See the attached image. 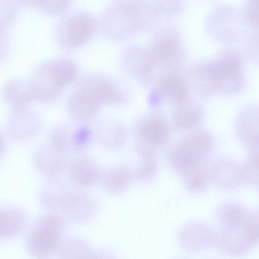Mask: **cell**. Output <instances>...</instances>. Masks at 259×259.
I'll list each match as a JSON object with an SVG mask.
<instances>
[{
  "instance_id": "6da1fadb",
  "label": "cell",
  "mask_w": 259,
  "mask_h": 259,
  "mask_svg": "<svg viewBox=\"0 0 259 259\" xmlns=\"http://www.w3.org/2000/svg\"><path fill=\"white\" fill-rule=\"evenodd\" d=\"M219 230L214 244L230 255L247 253L258 241V218L251 210L236 203L222 205L217 212Z\"/></svg>"
},
{
  "instance_id": "7a4b0ae2",
  "label": "cell",
  "mask_w": 259,
  "mask_h": 259,
  "mask_svg": "<svg viewBox=\"0 0 259 259\" xmlns=\"http://www.w3.org/2000/svg\"><path fill=\"white\" fill-rule=\"evenodd\" d=\"M78 77L77 66L70 59H60L46 63L40 67L31 82L35 98L44 102L53 100Z\"/></svg>"
},
{
  "instance_id": "3957f363",
  "label": "cell",
  "mask_w": 259,
  "mask_h": 259,
  "mask_svg": "<svg viewBox=\"0 0 259 259\" xmlns=\"http://www.w3.org/2000/svg\"><path fill=\"white\" fill-rule=\"evenodd\" d=\"M66 228L63 217L57 213L41 216L28 234L29 252L38 259H48L57 253Z\"/></svg>"
},
{
  "instance_id": "277c9868",
  "label": "cell",
  "mask_w": 259,
  "mask_h": 259,
  "mask_svg": "<svg viewBox=\"0 0 259 259\" xmlns=\"http://www.w3.org/2000/svg\"><path fill=\"white\" fill-rule=\"evenodd\" d=\"M213 147V140L205 132L198 131L175 144L168 160L170 166L182 175L203 164Z\"/></svg>"
},
{
  "instance_id": "5b68a950",
  "label": "cell",
  "mask_w": 259,
  "mask_h": 259,
  "mask_svg": "<svg viewBox=\"0 0 259 259\" xmlns=\"http://www.w3.org/2000/svg\"><path fill=\"white\" fill-rule=\"evenodd\" d=\"M241 56L234 51L220 54L215 61L204 69L206 78L213 87L226 92L240 89L243 85Z\"/></svg>"
},
{
  "instance_id": "8992f818",
  "label": "cell",
  "mask_w": 259,
  "mask_h": 259,
  "mask_svg": "<svg viewBox=\"0 0 259 259\" xmlns=\"http://www.w3.org/2000/svg\"><path fill=\"white\" fill-rule=\"evenodd\" d=\"M136 135L137 148L141 157L153 158L155 157L156 149L167 143L170 130L164 120L151 117L137 123Z\"/></svg>"
},
{
  "instance_id": "52a82bcc",
  "label": "cell",
  "mask_w": 259,
  "mask_h": 259,
  "mask_svg": "<svg viewBox=\"0 0 259 259\" xmlns=\"http://www.w3.org/2000/svg\"><path fill=\"white\" fill-rule=\"evenodd\" d=\"M97 29V24L92 16L77 13L67 17L61 25L59 38L66 47L74 48L84 44Z\"/></svg>"
},
{
  "instance_id": "ba28073f",
  "label": "cell",
  "mask_w": 259,
  "mask_h": 259,
  "mask_svg": "<svg viewBox=\"0 0 259 259\" xmlns=\"http://www.w3.org/2000/svg\"><path fill=\"white\" fill-rule=\"evenodd\" d=\"M53 197L55 208L74 221L88 218L94 208L93 201L87 195L79 191L63 188Z\"/></svg>"
},
{
  "instance_id": "9c48e42d",
  "label": "cell",
  "mask_w": 259,
  "mask_h": 259,
  "mask_svg": "<svg viewBox=\"0 0 259 259\" xmlns=\"http://www.w3.org/2000/svg\"><path fill=\"white\" fill-rule=\"evenodd\" d=\"M142 7L136 3L121 4L113 7L107 16L108 28L118 36L139 28L143 22Z\"/></svg>"
},
{
  "instance_id": "30bf717a",
  "label": "cell",
  "mask_w": 259,
  "mask_h": 259,
  "mask_svg": "<svg viewBox=\"0 0 259 259\" xmlns=\"http://www.w3.org/2000/svg\"><path fill=\"white\" fill-rule=\"evenodd\" d=\"M101 105L94 93L82 84L69 98L67 109L74 120L87 123L95 117Z\"/></svg>"
},
{
  "instance_id": "8fae6325",
  "label": "cell",
  "mask_w": 259,
  "mask_h": 259,
  "mask_svg": "<svg viewBox=\"0 0 259 259\" xmlns=\"http://www.w3.org/2000/svg\"><path fill=\"white\" fill-rule=\"evenodd\" d=\"M146 53L147 58L152 66L155 62L170 65L176 63L180 56V48L173 34L164 33L156 37Z\"/></svg>"
},
{
  "instance_id": "7c38bea8",
  "label": "cell",
  "mask_w": 259,
  "mask_h": 259,
  "mask_svg": "<svg viewBox=\"0 0 259 259\" xmlns=\"http://www.w3.org/2000/svg\"><path fill=\"white\" fill-rule=\"evenodd\" d=\"M69 176L72 183L79 188L91 186L99 182L102 171L87 157H79L70 164Z\"/></svg>"
},
{
  "instance_id": "4fadbf2b",
  "label": "cell",
  "mask_w": 259,
  "mask_h": 259,
  "mask_svg": "<svg viewBox=\"0 0 259 259\" xmlns=\"http://www.w3.org/2000/svg\"><path fill=\"white\" fill-rule=\"evenodd\" d=\"M34 164L44 175L55 177L66 168L67 157V155L55 151L48 145L38 150L35 156Z\"/></svg>"
},
{
  "instance_id": "5bb4252c",
  "label": "cell",
  "mask_w": 259,
  "mask_h": 259,
  "mask_svg": "<svg viewBox=\"0 0 259 259\" xmlns=\"http://www.w3.org/2000/svg\"><path fill=\"white\" fill-rule=\"evenodd\" d=\"M158 88L162 97L169 104L179 106L187 101L189 91L186 82L172 74L162 76Z\"/></svg>"
},
{
  "instance_id": "9a60e30c",
  "label": "cell",
  "mask_w": 259,
  "mask_h": 259,
  "mask_svg": "<svg viewBox=\"0 0 259 259\" xmlns=\"http://www.w3.org/2000/svg\"><path fill=\"white\" fill-rule=\"evenodd\" d=\"M82 84L94 93L101 104H115L123 100L122 93L113 82L106 78L92 76Z\"/></svg>"
},
{
  "instance_id": "2e32d148",
  "label": "cell",
  "mask_w": 259,
  "mask_h": 259,
  "mask_svg": "<svg viewBox=\"0 0 259 259\" xmlns=\"http://www.w3.org/2000/svg\"><path fill=\"white\" fill-rule=\"evenodd\" d=\"M209 172L210 179L225 188H234L243 181L241 167L230 160H218Z\"/></svg>"
},
{
  "instance_id": "e0dca14e",
  "label": "cell",
  "mask_w": 259,
  "mask_h": 259,
  "mask_svg": "<svg viewBox=\"0 0 259 259\" xmlns=\"http://www.w3.org/2000/svg\"><path fill=\"white\" fill-rule=\"evenodd\" d=\"M180 237L191 238L181 240V243L185 248L190 250H200L207 247L208 244H214V233L208 228L202 224H195L184 227L182 230Z\"/></svg>"
},
{
  "instance_id": "ac0fdd59",
  "label": "cell",
  "mask_w": 259,
  "mask_h": 259,
  "mask_svg": "<svg viewBox=\"0 0 259 259\" xmlns=\"http://www.w3.org/2000/svg\"><path fill=\"white\" fill-rule=\"evenodd\" d=\"M133 178V171L129 168L116 166L102 171L99 182L105 191L116 193L125 189Z\"/></svg>"
},
{
  "instance_id": "d6986e66",
  "label": "cell",
  "mask_w": 259,
  "mask_h": 259,
  "mask_svg": "<svg viewBox=\"0 0 259 259\" xmlns=\"http://www.w3.org/2000/svg\"><path fill=\"white\" fill-rule=\"evenodd\" d=\"M202 117L200 108L194 104L187 101L177 106L172 120L176 128L182 132L193 130L200 123Z\"/></svg>"
},
{
  "instance_id": "ffe728a7",
  "label": "cell",
  "mask_w": 259,
  "mask_h": 259,
  "mask_svg": "<svg viewBox=\"0 0 259 259\" xmlns=\"http://www.w3.org/2000/svg\"><path fill=\"white\" fill-rule=\"evenodd\" d=\"M5 96L14 105L23 107L35 98L31 83L14 81L8 83L4 89Z\"/></svg>"
},
{
  "instance_id": "44dd1931",
  "label": "cell",
  "mask_w": 259,
  "mask_h": 259,
  "mask_svg": "<svg viewBox=\"0 0 259 259\" xmlns=\"http://www.w3.org/2000/svg\"><path fill=\"white\" fill-rule=\"evenodd\" d=\"M92 252L85 240L69 237L63 239L57 253L59 259H89Z\"/></svg>"
},
{
  "instance_id": "7402d4cb",
  "label": "cell",
  "mask_w": 259,
  "mask_h": 259,
  "mask_svg": "<svg viewBox=\"0 0 259 259\" xmlns=\"http://www.w3.org/2000/svg\"><path fill=\"white\" fill-rule=\"evenodd\" d=\"M24 217L14 208L0 209V240L8 238L19 233L24 225Z\"/></svg>"
},
{
  "instance_id": "603a6c76",
  "label": "cell",
  "mask_w": 259,
  "mask_h": 259,
  "mask_svg": "<svg viewBox=\"0 0 259 259\" xmlns=\"http://www.w3.org/2000/svg\"><path fill=\"white\" fill-rule=\"evenodd\" d=\"M97 133L101 144L109 149L120 147L124 143L127 136L125 127L118 124L99 125Z\"/></svg>"
},
{
  "instance_id": "cb8c5ba5",
  "label": "cell",
  "mask_w": 259,
  "mask_h": 259,
  "mask_svg": "<svg viewBox=\"0 0 259 259\" xmlns=\"http://www.w3.org/2000/svg\"><path fill=\"white\" fill-rule=\"evenodd\" d=\"M48 145L55 151L66 155L76 151L74 132L64 126L56 128L49 136Z\"/></svg>"
},
{
  "instance_id": "d4e9b609",
  "label": "cell",
  "mask_w": 259,
  "mask_h": 259,
  "mask_svg": "<svg viewBox=\"0 0 259 259\" xmlns=\"http://www.w3.org/2000/svg\"><path fill=\"white\" fill-rule=\"evenodd\" d=\"M185 184L192 191H198L204 188L210 176L209 170L203 164L193 168L182 175Z\"/></svg>"
},
{
  "instance_id": "484cf974",
  "label": "cell",
  "mask_w": 259,
  "mask_h": 259,
  "mask_svg": "<svg viewBox=\"0 0 259 259\" xmlns=\"http://www.w3.org/2000/svg\"><path fill=\"white\" fill-rule=\"evenodd\" d=\"M241 167L243 181L252 184L257 182L258 156L257 153L252 152L249 156L244 165Z\"/></svg>"
},
{
  "instance_id": "4316f807",
  "label": "cell",
  "mask_w": 259,
  "mask_h": 259,
  "mask_svg": "<svg viewBox=\"0 0 259 259\" xmlns=\"http://www.w3.org/2000/svg\"><path fill=\"white\" fill-rule=\"evenodd\" d=\"M31 2L45 11L53 13L64 12L69 5V1H39Z\"/></svg>"
},
{
  "instance_id": "83f0119b",
  "label": "cell",
  "mask_w": 259,
  "mask_h": 259,
  "mask_svg": "<svg viewBox=\"0 0 259 259\" xmlns=\"http://www.w3.org/2000/svg\"><path fill=\"white\" fill-rule=\"evenodd\" d=\"M143 162L133 171L134 178L139 179H145L153 174L156 167L155 158L142 159Z\"/></svg>"
},
{
  "instance_id": "f1b7e54d",
  "label": "cell",
  "mask_w": 259,
  "mask_h": 259,
  "mask_svg": "<svg viewBox=\"0 0 259 259\" xmlns=\"http://www.w3.org/2000/svg\"><path fill=\"white\" fill-rule=\"evenodd\" d=\"M91 132L87 127H82L74 132V144L76 151L83 148L89 143Z\"/></svg>"
},
{
  "instance_id": "f546056e",
  "label": "cell",
  "mask_w": 259,
  "mask_h": 259,
  "mask_svg": "<svg viewBox=\"0 0 259 259\" xmlns=\"http://www.w3.org/2000/svg\"><path fill=\"white\" fill-rule=\"evenodd\" d=\"M245 15L251 23L257 25L258 23V0L249 1L245 9Z\"/></svg>"
},
{
  "instance_id": "4dcf8cb0",
  "label": "cell",
  "mask_w": 259,
  "mask_h": 259,
  "mask_svg": "<svg viewBox=\"0 0 259 259\" xmlns=\"http://www.w3.org/2000/svg\"><path fill=\"white\" fill-rule=\"evenodd\" d=\"M89 259H117L111 251L102 249L93 251Z\"/></svg>"
},
{
  "instance_id": "1f68e13d",
  "label": "cell",
  "mask_w": 259,
  "mask_h": 259,
  "mask_svg": "<svg viewBox=\"0 0 259 259\" xmlns=\"http://www.w3.org/2000/svg\"><path fill=\"white\" fill-rule=\"evenodd\" d=\"M3 140L0 136V153L1 152H2V149H3Z\"/></svg>"
}]
</instances>
